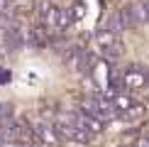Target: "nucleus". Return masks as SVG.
I'll return each mask as SVG.
<instances>
[{"mask_svg":"<svg viewBox=\"0 0 149 147\" xmlns=\"http://www.w3.org/2000/svg\"><path fill=\"white\" fill-rule=\"evenodd\" d=\"M137 147H149V135H147V137H142V140H139V142H137Z\"/></svg>","mask_w":149,"mask_h":147,"instance_id":"obj_5","label":"nucleus"},{"mask_svg":"<svg viewBox=\"0 0 149 147\" xmlns=\"http://www.w3.org/2000/svg\"><path fill=\"white\" fill-rule=\"evenodd\" d=\"M127 8H130V15H132L134 27L149 22V0H134V3L127 5Z\"/></svg>","mask_w":149,"mask_h":147,"instance_id":"obj_3","label":"nucleus"},{"mask_svg":"<svg viewBox=\"0 0 149 147\" xmlns=\"http://www.w3.org/2000/svg\"><path fill=\"white\" fill-rule=\"evenodd\" d=\"M144 86H149V69H144V66H139V64H132V66H127V69L122 71V88L139 91V88H144Z\"/></svg>","mask_w":149,"mask_h":147,"instance_id":"obj_2","label":"nucleus"},{"mask_svg":"<svg viewBox=\"0 0 149 147\" xmlns=\"http://www.w3.org/2000/svg\"><path fill=\"white\" fill-rule=\"evenodd\" d=\"M95 39H98V47H100V49H110V47H120V34H115L113 29H108V27H103L100 32L95 34Z\"/></svg>","mask_w":149,"mask_h":147,"instance_id":"obj_4","label":"nucleus"},{"mask_svg":"<svg viewBox=\"0 0 149 147\" xmlns=\"http://www.w3.org/2000/svg\"><path fill=\"white\" fill-rule=\"evenodd\" d=\"M81 110H86L88 115H93V118H98L100 123H113L117 115V108L113 103V98H108V93H95V96H88L81 101Z\"/></svg>","mask_w":149,"mask_h":147,"instance_id":"obj_1","label":"nucleus"}]
</instances>
